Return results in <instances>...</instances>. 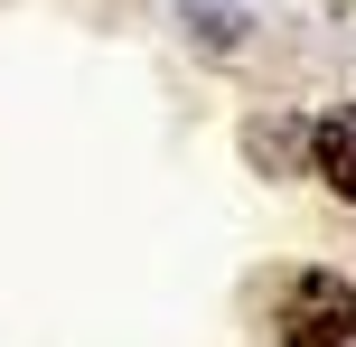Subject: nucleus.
<instances>
[{"label":"nucleus","instance_id":"nucleus-1","mask_svg":"<svg viewBox=\"0 0 356 347\" xmlns=\"http://www.w3.org/2000/svg\"><path fill=\"white\" fill-rule=\"evenodd\" d=\"M282 347H356V282L291 273L282 282Z\"/></svg>","mask_w":356,"mask_h":347},{"label":"nucleus","instance_id":"nucleus-2","mask_svg":"<svg viewBox=\"0 0 356 347\" xmlns=\"http://www.w3.org/2000/svg\"><path fill=\"white\" fill-rule=\"evenodd\" d=\"M309 160H319L328 197H356V104L319 113V131H309Z\"/></svg>","mask_w":356,"mask_h":347}]
</instances>
